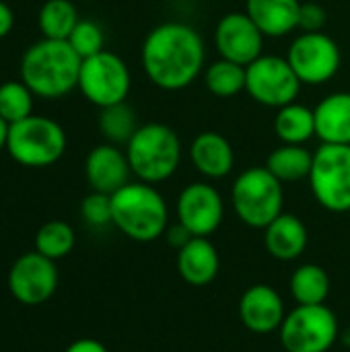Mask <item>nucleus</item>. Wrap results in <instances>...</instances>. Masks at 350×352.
<instances>
[{"mask_svg": "<svg viewBox=\"0 0 350 352\" xmlns=\"http://www.w3.org/2000/svg\"><path fill=\"white\" fill-rule=\"evenodd\" d=\"M204 60L206 50L200 33L179 21L157 25L140 50L146 78L163 91L188 89L204 72Z\"/></svg>", "mask_w": 350, "mask_h": 352, "instance_id": "1", "label": "nucleus"}, {"mask_svg": "<svg viewBox=\"0 0 350 352\" xmlns=\"http://www.w3.org/2000/svg\"><path fill=\"white\" fill-rule=\"evenodd\" d=\"M83 58L64 39L33 43L21 60V80L35 97L60 99L78 87Z\"/></svg>", "mask_w": 350, "mask_h": 352, "instance_id": "2", "label": "nucleus"}, {"mask_svg": "<svg viewBox=\"0 0 350 352\" xmlns=\"http://www.w3.org/2000/svg\"><path fill=\"white\" fill-rule=\"evenodd\" d=\"M113 225L132 241L151 243L165 235L169 210L161 192L153 184L128 182L111 194Z\"/></svg>", "mask_w": 350, "mask_h": 352, "instance_id": "3", "label": "nucleus"}, {"mask_svg": "<svg viewBox=\"0 0 350 352\" xmlns=\"http://www.w3.org/2000/svg\"><path fill=\"white\" fill-rule=\"evenodd\" d=\"M126 157L138 182L157 186L177 171L182 163V140L167 124H142L126 144Z\"/></svg>", "mask_w": 350, "mask_h": 352, "instance_id": "4", "label": "nucleus"}, {"mask_svg": "<svg viewBox=\"0 0 350 352\" xmlns=\"http://www.w3.org/2000/svg\"><path fill=\"white\" fill-rule=\"evenodd\" d=\"M231 202L237 219L252 229H266L278 214H283L285 190L264 167H250L241 171L231 188Z\"/></svg>", "mask_w": 350, "mask_h": 352, "instance_id": "5", "label": "nucleus"}, {"mask_svg": "<svg viewBox=\"0 0 350 352\" xmlns=\"http://www.w3.org/2000/svg\"><path fill=\"white\" fill-rule=\"evenodd\" d=\"M6 151L23 167L41 169L58 163L66 153L64 128L45 116H29L8 128Z\"/></svg>", "mask_w": 350, "mask_h": 352, "instance_id": "6", "label": "nucleus"}, {"mask_svg": "<svg viewBox=\"0 0 350 352\" xmlns=\"http://www.w3.org/2000/svg\"><path fill=\"white\" fill-rule=\"evenodd\" d=\"M314 198L328 212H350V146L320 144L309 173Z\"/></svg>", "mask_w": 350, "mask_h": 352, "instance_id": "7", "label": "nucleus"}, {"mask_svg": "<svg viewBox=\"0 0 350 352\" xmlns=\"http://www.w3.org/2000/svg\"><path fill=\"white\" fill-rule=\"evenodd\" d=\"M278 332L287 352H328L338 340V318L326 303L297 305Z\"/></svg>", "mask_w": 350, "mask_h": 352, "instance_id": "8", "label": "nucleus"}, {"mask_svg": "<svg viewBox=\"0 0 350 352\" xmlns=\"http://www.w3.org/2000/svg\"><path fill=\"white\" fill-rule=\"evenodd\" d=\"M132 76L128 64L113 52L103 50L85 58L78 74V89L99 109L124 103L130 95Z\"/></svg>", "mask_w": 350, "mask_h": 352, "instance_id": "9", "label": "nucleus"}, {"mask_svg": "<svg viewBox=\"0 0 350 352\" xmlns=\"http://www.w3.org/2000/svg\"><path fill=\"white\" fill-rule=\"evenodd\" d=\"M301 85L303 82L287 58L262 54L258 60L245 66V91L264 107L281 109L297 101Z\"/></svg>", "mask_w": 350, "mask_h": 352, "instance_id": "10", "label": "nucleus"}, {"mask_svg": "<svg viewBox=\"0 0 350 352\" xmlns=\"http://www.w3.org/2000/svg\"><path fill=\"white\" fill-rule=\"evenodd\" d=\"M287 60L303 85H326L340 70L338 43L322 33H301L293 39L287 52Z\"/></svg>", "mask_w": 350, "mask_h": 352, "instance_id": "11", "label": "nucleus"}, {"mask_svg": "<svg viewBox=\"0 0 350 352\" xmlns=\"http://www.w3.org/2000/svg\"><path fill=\"white\" fill-rule=\"evenodd\" d=\"M58 289L56 262L39 252L23 254L14 260L8 272V291L21 305H41Z\"/></svg>", "mask_w": 350, "mask_h": 352, "instance_id": "12", "label": "nucleus"}, {"mask_svg": "<svg viewBox=\"0 0 350 352\" xmlns=\"http://www.w3.org/2000/svg\"><path fill=\"white\" fill-rule=\"evenodd\" d=\"M175 214L194 237H210L225 219V202L212 184L194 182L179 192Z\"/></svg>", "mask_w": 350, "mask_h": 352, "instance_id": "13", "label": "nucleus"}, {"mask_svg": "<svg viewBox=\"0 0 350 352\" xmlns=\"http://www.w3.org/2000/svg\"><path fill=\"white\" fill-rule=\"evenodd\" d=\"M264 39L266 35L245 10L223 14L215 27V45L221 58L237 62L241 66H250L262 56Z\"/></svg>", "mask_w": 350, "mask_h": 352, "instance_id": "14", "label": "nucleus"}, {"mask_svg": "<svg viewBox=\"0 0 350 352\" xmlns=\"http://www.w3.org/2000/svg\"><path fill=\"white\" fill-rule=\"evenodd\" d=\"M287 318L283 297L268 285L250 287L239 299V320L254 334H272L281 330Z\"/></svg>", "mask_w": 350, "mask_h": 352, "instance_id": "15", "label": "nucleus"}, {"mask_svg": "<svg viewBox=\"0 0 350 352\" xmlns=\"http://www.w3.org/2000/svg\"><path fill=\"white\" fill-rule=\"evenodd\" d=\"M85 175L93 192L116 194L130 182L132 169L126 157V151L118 148V144L105 142L97 144L85 161Z\"/></svg>", "mask_w": 350, "mask_h": 352, "instance_id": "16", "label": "nucleus"}, {"mask_svg": "<svg viewBox=\"0 0 350 352\" xmlns=\"http://www.w3.org/2000/svg\"><path fill=\"white\" fill-rule=\"evenodd\" d=\"M190 161L206 179H223L233 171L235 153L231 142L212 130L200 132L190 144Z\"/></svg>", "mask_w": 350, "mask_h": 352, "instance_id": "17", "label": "nucleus"}, {"mask_svg": "<svg viewBox=\"0 0 350 352\" xmlns=\"http://www.w3.org/2000/svg\"><path fill=\"white\" fill-rule=\"evenodd\" d=\"M177 274L190 287L210 285L221 270V258L208 237H192L182 250H177Z\"/></svg>", "mask_w": 350, "mask_h": 352, "instance_id": "18", "label": "nucleus"}, {"mask_svg": "<svg viewBox=\"0 0 350 352\" xmlns=\"http://www.w3.org/2000/svg\"><path fill=\"white\" fill-rule=\"evenodd\" d=\"M309 241V233L305 223L289 212L278 214L266 229H264V245L266 252L278 262H293L297 260Z\"/></svg>", "mask_w": 350, "mask_h": 352, "instance_id": "19", "label": "nucleus"}, {"mask_svg": "<svg viewBox=\"0 0 350 352\" xmlns=\"http://www.w3.org/2000/svg\"><path fill=\"white\" fill-rule=\"evenodd\" d=\"M316 136L322 144H349L350 146V93L338 91L326 95L314 109Z\"/></svg>", "mask_w": 350, "mask_h": 352, "instance_id": "20", "label": "nucleus"}, {"mask_svg": "<svg viewBox=\"0 0 350 352\" xmlns=\"http://www.w3.org/2000/svg\"><path fill=\"white\" fill-rule=\"evenodd\" d=\"M245 12L266 37H283L299 29V0H245Z\"/></svg>", "mask_w": 350, "mask_h": 352, "instance_id": "21", "label": "nucleus"}, {"mask_svg": "<svg viewBox=\"0 0 350 352\" xmlns=\"http://www.w3.org/2000/svg\"><path fill=\"white\" fill-rule=\"evenodd\" d=\"M274 132L283 144H305L316 136V113L303 103H289L276 109Z\"/></svg>", "mask_w": 350, "mask_h": 352, "instance_id": "22", "label": "nucleus"}, {"mask_svg": "<svg viewBox=\"0 0 350 352\" xmlns=\"http://www.w3.org/2000/svg\"><path fill=\"white\" fill-rule=\"evenodd\" d=\"M314 165V153L303 144H281L266 161V169L283 184L309 179Z\"/></svg>", "mask_w": 350, "mask_h": 352, "instance_id": "23", "label": "nucleus"}, {"mask_svg": "<svg viewBox=\"0 0 350 352\" xmlns=\"http://www.w3.org/2000/svg\"><path fill=\"white\" fill-rule=\"evenodd\" d=\"M297 305H324L330 295V276L318 264L299 266L289 280Z\"/></svg>", "mask_w": 350, "mask_h": 352, "instance_id": "24", "label": "nucleus"}, {"mask_svg": "<svg viewBox=\"0 0 350 352\" xmlns=\"http://www.w3.org/2000/svg\"><path fill=\"white\" fill-rule=\"evenodd\" d=\"M78 10L72 0H45L39 8L37 25L47 39H68L78 23Z\"/></svg>", "mask_w": 350, "mask_h": 352, "instance_id": "25", "label": "nucleus"}, {"mask_svg": "<svg viewBox=\"0 0 350 352\" xmlns=\"http://www.w3.org/2000/svg\"><path fill=\"white\" fill-rule=\"evenodd\" d=\"M204 85L215 97H235L245 91V66L219 58L204 68Z\"/></svg>", "mask_w": 350, "mask_h": 352, "instance_id": "26", "label": "nucleus"}, {"mask_svg": "<svg viewBox=\"0 0 350 352\" xmlns=\"http://www.w3.org/2000/svg\"><path fill=\"white\" fill-rule=\"evenodd\" d=\"M138 128L136 113L126 101L103 107L99 113V130L111 144H128Z\"/></svg>", "mask_w": 350, "mask_h": 352, "instance_id": "27", "label": "nucleus"}, {"mask_svg": "<svg viewBox=\"0 0 350 352\" xmlns=\"http://www.w3.org/2000/svg\"><path fill=\"white\" fill-rule=\"evenodd\" d=\"M74 229L64 221H50L41 225L35 233V252L54 262L66 258L74 250Z\"/></svg>", "mask_w": 350, "mask_h": 352, "instance_id": "28", "label": "nucleus"}, {"mask_svg": "<svg viewBox=\"0 0 350 352\" xmlns=\"http://www.w3.org/2000/svg\"><path fill=\"white\" fill-rule=\"evenodd\" d=\"M33 93L23 80H6L0 85V118L8 124H17L31 116Z\"/></svg>", "mask_w": 350, "mask_h": 352, "instance_id": "29", "label": "nucleus"}, {"mask_svg": "<svg viewBox=\"0 0 350 352\" xmlns=\"http://www.w3.org/2000/svg\"><path fill=\"white\" fill-rule=\"evenodd\" d=\"M66 41L85 60V58H91V56L103 52L105 35H103V29L95 21H78Z\"/></svg>", "mask_w": 350, "mask_h": 352, "instance_id": "30", "label": "nucleus"}, {"mask_svg": "<svg viewBox=\"0 0 350 352\" xmlns=\"http://www.w3.org/2000/svg\"><path fill=\"white\" fill-rule=\"evenodd\" d=\"M80 214L91 227H107L113 225V210H111V196L103 192H91L83 204Z\"/></svg>", "mask_w": 350, "mask_h": 352, "instance_id": "31", "label": "nucleus"}, {"mask_svg": "<svg viewBox=\"0 0 350 352\" xmlns=\"http://www.w3.org/2000/svg\"><path fill=\"white\" fill-rule=\"evenodd\" d=\"M328 12L322 4L318 2H301V12H299V29L303 33H316L326 27Z\"/></svg>", "mask_w": 350, "mask_h": 352, "instance_id": "32", "label": "nucleus"}, {"mask_svg": "<svg viewBox=\"0 0 350 352\" xmlns=\"http://www.w3.org/2000/svg\"><path fill=\"white\" fill-rule=\"evenodd\" d=\"M165 237H167V241H169V245H173L175 250H182L194 235L182 225V223H173V225H169L167 227V231H165Z\"/></svg>", "mask_w": 350, "mask_h": 352, "instance_id": "33", "label": "nucleus"}, {"mask_svg": "<svg viewBox=\"0 0 350 352\" xmlns=\"http://www.w3.org/2000/svg\"><path fill=\"white\" fill-rule=\"evenodd\" d=\"M64 352H109L99 340L95 338H78L74 340Z\"/></svg>", "mask_w": 350, "mask_h": 352, "instance_id": "34", "label": "nucleus"}, {"mask_svg": "<svg viewBox=\"0 0 350 352\" xmlns=\"http://www.w3.org/2000/svg\"><path fill=\"white\" fill-rule=\"evenodd\" d=\"M12 25H14V12L4 0H0V39H4L12 31Z\"/></svg>", "mask_w": 350, "mask_h": 352, "instance_id": "35", "label": "nucleus"}, {"mask_svg": "<svg viewBox=\"0 0 350 352\" xmlns=\"http://www.w3.org/2000/svg\"><path fill=\"white\" fill-rule=\"evenodd\" d=\"M8 128H10V124H8L6 120L0 118V151L6 148V142H8Z\"/></svg>", "mask_w": 350, "mask_h": 352, "instance_id": "36", "label": "nucleus"}, {"mask_svg": "<svg viewBox=\"0 0 350 352\" xmlns=\"http://www.w3.org/2000/svg\"><path fill=\"white\" fill-rule=\"evenodd\" d=\"M85 2H91V0H85Z\"/></svg>", "mask_w": 350, "mask_h": 352, "instance_id": "37", "label": "nucleus"}]
</instances>
